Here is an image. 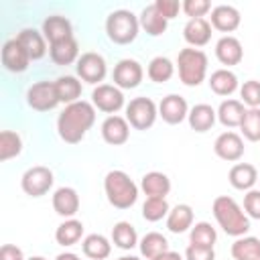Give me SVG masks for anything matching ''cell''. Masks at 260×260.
<instances>
[{
	"label": "cell",
	"mask_w": 260,
	"mask_h": 260,
	"mask_svg": "<svg viewBox=\"0 0 260 260\" xmlns=\"http://www.w3.org/2000/svg\"><path fill=\"white\" fill-rule=\"evenodd\" d=\"M95 122V106L79 100L75 104L65 106V110L57 118V132L63 142L67 144H77L83 140L87 130Z\"/></svg>",
	"instance_id": "cell-1"
},
{
	"label": "cell",
	"mask_w": 260,
	"mask_h": 260,
	"mask_svg": "<svg viewBox=\"0 0 260 260\" xmlns=\"http://www.w3.org/2000/svg\"><path fill=\"white\" fill-rule=\"evenodd\" d=\"M211 211H213V217L217 219L219 228L228 234V236H234V238H242L248 230H250V219L248 215L242 211V207L228 195H219L213 199V205H211Z\"/></svg>",
	"instance_id": "cell-2"
},
{
	"label": "cell",
	"mask_w": 260,
	"mask_h": 260,
	"mask_svg": "<svg viewBox=\"0 0 260 260\" xmlns=\"http://www.w3.org/2000/svg\"><path fill=\"white\" fill-rule=\"evenodd\" d=\"M104 191L110 205L116 209H128L138 199V187L124 171H110L104 179Z\"/></svg>",
	"instance_id": "cell-3"
},
{
	"label": "cell",
	"mask_w": 260,
	"mask_h": 260,
	"mask_svg": "<svg viewBox=\"0 0 260 260\" xmlns=\"http://www.w3.org/2000/svg\"><path fill=\"white\" fill-rule=\"evenodd\" d=\"M177 69H179V79L189 85L195 87L205 79L207 73V55L201 49H181L179 57H177Z\"/></svg>",
	"instance_id": "cell-4"
},
{
	"label": "cell",
	"mask_w": 260,
	"mask_h": 260,
	"mask_svg": "<svg viewBox=\"0 0 260 260\" xmlns=\"http://www.w3.org/2000/svg\"><path fill=\"white\" fill-rule=\"evenodd\" d=\"M138 28H140V22H138V16L130 10H114L110 12V16L106 18V32H108V39L116 45H128L132 43L136 37H138Z\"/></svg>",
	"instance_id": "cell-5"
},
{
	"label": "cell",
	"mask_w": 260,
	"mask_h": 260,
	"mask_svg": "<svg viewBox=\"0 0 260 260\" xmlns=\"http://www.w3.org/2000/svg\"><path fill=\"white\" fill-rule=\"evenodd\" d=\"M158 116V108L150 98H134L126 106V120L136 130H148Z\"/></svg>",
	"instance_id": "cell-6"
},
{
	"label": "cell",
	"mask_w": 260,
	"mask_h": 260,
	"mask_svg": "<svg viewBox=\"0 0 260 260\" xmlns=\"http://www.w3.org/2000/svg\"><path fill=\"white\" fill-rule=\"evenodd\" d=\"M53 181H55L53 171L49 167L37 165V167H30V169L24 171V175L20 179V187L30 197H43L53 187Z\"/></svg>",
	"instance_id": "cell-7"
},
{
	"label": "cell",
	"mask_w": 260,
	"mask_h": 260,
	"mask_svg": "<svg viewBox=\"0 0 260 260\" xmlns=\"http://www.w3.org/2000/svg\"><path fill=\"white\" fill-rule=\"evenodd\" d=\"M75 71L79 75L81 81L85 83H91V85H100V81H104L106 73H108V67H106V59L100 55V53H83L79 59H77V65H75Z\"/></svg>",
	"instance_id": "cell-8"
},
{
	"label": "cell",
	"mask_w": 260,
	"mask_h": 260,
	"mask_svg": "<svg viewBox=\"0 0 260 260\" xmlns=\"http://www.w3.org/2000/svg\"><path fill=\"white\" fill-rule=\"evenodd\" d=\"M26 104L37 112H49V110L57 108V104H61V102L57 98L55 81H37V83H32L26 91Z\"/></svg>",
	"instance_id": "cell-9"
},
{
	"label": "cell",
	"mask_w": 260,
	"mask_h": 260,
	"mask_svg": "<svg viewBox=\"0 0 260 260\" xmlns=\"http://www.w3.org/2000/svg\"><path fill=\"white\" fill-rule=\"evenodd\" d=\"M91 104H93L98 110H102V112L114 116L118 110L124 108V93H122V89L116 87V85L100 83V85L93 87V91H91Z\"/></svg>",
	"instance_id": "cell-10"
},
{
	"label": "cell",
	"mask_w": 260,
	"mask_h": 260,
	"mask_svg": "<svg viewBox=\"0 0 260 260\" xmlns=\"http://www.w3.org/2000/svg\"><path fill=\"white\" fill-rule=\"evenodd\" d=\"M114 85L120 87V89H134L140 85L142 77H144V71H142V65L136 61V59H122L116 63L114 67Z\"/></svg>",
	"instance_id": "cell-11"
},
{
	"label": "cell",
	"mask_w": 260,
	"mask_h": 260,
	"mask_svg": "<svg viewBox=\"0 0 260 260\" xmlns=\"http://www.w3.org/2000/svg\"><path fill=\"white\" fill-rule=\"evenodd\" d=\"M30 63V57L28 53L24 51V47L18 43V39H8L4 45H2V65L6 71L10 73H22L26 71Z\"/></svg>",
	"instance_id": "cell-12"
},
{
	"label": "cell",
	"mask_w": 260,
	"mask_h": 260,
	"mask_svg": "<svg viewBox=\"0 0 260 260\" xmlns=\"http://www.w3.org/2000/svg\"><path fill=\"white\" fill-rule=\"evenodd\" d=\"M213 152L228 162H236L244 156V140L240 134H236L232 130L221 132L213 142Z\"/></svg>",
	"instance_id": "cell-13"
},
{
	"label": "cell",
	"mask_w": 260,
	"mask_h": 260,
	"mask_svg": "<svg viewBox=\"0 0 260 260\" xmlns=\"http://www.w3.org/2000/svg\"><path fill=\"white\" fill-rule=\"evenodd\" d=\"M158 116L167 124H181L189 116V106H187L185 98H181L177 93H169L158 104Z\"/></svg>",
	"instance_id": "cell-14"
},
{
	"label": "cell",
	"mask_w": 260,
	"mask_h": 260,
	"mask_svg": "<svg viewBox=\"0 0 260 260\" xmlns=\"http://www.w3.org/2000/svg\"><path fill=\"white\" fill-rule=\"evenodd\" d=\"M41 32L43 37L49 41V45H55V43H61L65 39H71L73 37V26L71 22L61 16V14H51L43 20V26H41Z\"/></svg>",
	"instance_id": "cell-15"
},
{
	"label": "cell",
	"mask_w": 260,
	"mask_h": 260,
	"mask_svg": "<svg viewBox=\"0 0 260 260\" xmlns=\"http://www.w3.org/2000/svg\"><path fill=\"white\" fill-rule=\"evenodd\" d=\"M130 136V124L126 118L114 114V116H108L104 122H102V138L112 144V146H120L128 140Z\"/></svg>",
	"instance_id": "cell-16"
},
{
	"label": "cell",
	"mask_w": 260,
	"mask_h": 260,
	"mask_svg": "<svg viewBox=\"0 0 260 260\" xmlns=\"http://www.w3.org/2000/svg\"><path fill=\"white\" fill-rule=\"evenodd\" d=\"M53 209L61 217L71 219L79 211V195L73 187H59L53 193Z\"/></svg>",
	"instance_id": "cell-17"
},
{
	"label": "cell",
	"mask_w": 260,
	"mask_h": 260,
	"mask_svg": "<svg viewBox=\"0 0 260 260\" xmlns=\"http://www.w3.org/2000/svg\"><path fill=\"white\" fill-rule=\"evenodd\" d=\"M215 57L219 59L221 65H228V67L238 65V63L242 61V57H244L242 43H240L236 37H232V35L221 37V39L215 43Z\"/></svg>",
	"instance_id": "cell-18"
},
{
	"label": "cell",
	"mask_w": 260,
	"mask_h": 260,
	"mask_svg": "<svg viewBox=\"0 0 260 260\" xmlns=\"http://www.w3.org/2000/svg\"><path fill=\"white\" fill-rule=\"evenodd\" d=\"M18 43L24 47V51L28 53L30 61H39L47 55V39L43 37V32L35 30V28H22L18 35H16Z\"/></svg>",
	"instance_id": "cell-19"
},
{
	"label": "cell",
	"mask_w": 260,
	"mask_h": 260,
	"mask_svg": "<svg viewBox=\"0 0 260 260\" xmlns=\"http://www.w3.org/2000/svg\"><path fill=\"white\" fill-rule=\"evenodd\" d=\"M240 12L230 4H219L211 10V26L221 32H232L240 26Z\"/></svg>",
	"instance_id": "cell-20"
},
{
	"label": "cell",
	"mask_w": 260,
	"mask_h": 260,
	"mask_svg": "<svg viewBox=\"0 0 260 260\" xmlns=\"http://www.w3.org/2000/svg\"><path fill=\"white\" fill-rule=\"evenodd\" d=\"M183 37L193 49L203 47L211 39V22H207L205 18H189L183 28Z\"/></svg>",
	"instance_id": "cell-21"
},
{
	"label": "cell",
	"mask_w": 260,
	"mask_h": 260,
	"mask_svg": "<svg viewBox=\"0 0 260 260\" xmlns=\"http://www.w3.org/2000/svg\"><path fill=\"white\" fill-rule=\"evenodd\" d=\"M49 57L55 65H71L73 61H77L81 55H79V45L75 41V37L71 39H65L61 43H55L49 47Z\"/></svg>",
	"instance_id": "cell-22"
},
{
	"label": "cell",
	"mask_w": 260,
	"mask_h": 260,
	"mask_svg": "<svg viewBox=\"0 0 260 260\" xmlns=\"http://www.w3.org/2000/svg\"><path fill=\"white\" fill-rule=\"evenodd\" d=\"M230 183L234 189H240V191H250L256 181H258V171L254 165H248V162H238L230 169V175H228Z\"/></svg>",
	"instance_id": "cell-23"
},
{
	"label": "cell",
	"mask_w": 260,
	"mask_h": 260,
	"mask_svg": "<svg viewBox=\"0 0 260 260\" xmlns=\"http://www.w3.org/2000/svg\"><path fill=\"white\" fill-rule=\"evenodd\" d=\"M215 118H217V112L209 106V104H197L189 110V126L195 130V132H207L213 128L215 124Z\"/></svg>",
	"instance_id": "cell-24"
},
{
	"label": "cell",
	"mask_w": 260,
	"mask_h": 260,
	"mask_svg": "<svg viewBox=\"0 0 260 260\" xmlns=\"http://www.w3.org/2000/svg\"><path fill=\"white\" fill-rule=\"evenodd\" d=\"M140 189L146 197H167L171 191V179L160 171H150L142 177Z\"/></svg>",
	"instance_id": "cell-25"
},
{
	"label": "cell",
	"mask_w": 260,
	"mask_h": 260,
	"mask_svg": "<svg viewBox=\"0 0 260 260\" xmlns=\"http://www.w3.org/2000/svg\"><path fill=\"white\" fill-rule=\"evenodd\" d=\"M167 228L173 234H183L193 228V209L187 203L175 205L167 215Z\"/></svg>",
	"instance_id": "cell-26"
},
{
	"label": "cell",
	"mask_w": 260,
	"mask_h": 260,
	"mask_svg": "<svg viewBox=\"0 0 260 260\" xmlns=\"http://www.w3.org/2000/svg\"><path fill=\"white\" fill-rule=\"evenodd\" d=\"M138 22L146 30V35H150V37H160L169 26V20L154 8V4L142 8V12L138 16Z\"/></svg>",
	"instance_id": "cell-27"
},
{
	"label": "cell",
	"mask_w": 260,
	"mask_h": 260,
	"mask_svg": "<svg viewBox=\"0 0 260 260\" xmlns=\"http://www.w3.org/2000/svg\"><path fill=\"white\" fill-rule=\"evenodd\" d=\"M55 89H57V98L61 104L69 106V104H75L79 102V95H81V81L73 75H61L55 79Z\"/></svg>",
	"instance_id": "cell-28"
},
{
	"label": "cell",
	"mask_w": 260,
	"mask_h": 260,
	"mask_svg": "<svg viewBox=\"0 0 260 260\" xmlns=\"http://www.w3.org/2000/svg\"><path fill=\"white\" fill-rule=\"evenodd\" d=\"M246 114V108L240 100H223L217 108V120L225 128H236L242 124V118Z\"/></svg>",
	"instance_id": "cell-29"
},
{
	"label": "cell",
	"mask_w": 260,
	"mask_h": 260,
	"mask_svg": "<svg viewBox=\"0 0 260 260\" xmlns=\"http://www.w3.org/2000/svg\"><path fill=\"white\" fill-rule=\"evenodd\" d=\"M81 250H83V254H85L89 260H104V258L110 256L112 244H110V240H108L106 236H102V234H89V236L83 238Z\"/></svg>",
	"instance_id": "cell-30"
},
{
	"label": "cell",
	"mask_w": 260,
	"mask_h": 260,
	"mask_svg": "<svg viewBox=\"0 0 260 260\" xmlns=\"http://www.w3.org/2000/svg\"><path fill=\"white\" fill-rule=\"evenodd\" d=\"M209 87L217 95H232L238 89V77L230 69H217L209 77Z\"/></svg>",
	"instance_id": "cell-31"
},
{
	"label": "cell",
	"mask_w": 260,
	"mask_h": 260,
	"mask_svg": "<svg viewBox=\"0 0 260 260\" xmlns=\"http://www.w3.org/2000/svg\"><path fill=\"white\" fill-rule=\"evenodd\" d=\"M234 260H260V240L254 236H242L232 244Z\"/></svg>",
	"instance_id": "cell-32"
},
{
	"label": "cell",
	"mask_w": 260,
	"mask_h": 260,
	"mask_svg": "<svg viewBox=\"0 0 260 260\" xmlns=\"http://www.w3.org/2000/svg\"><path fill=\"white\" fill-rule=\"evenodd\" d=\"M81 236H83V223L79 219H75V217L65 219L55 230V240L61 246H73V244H77L81 240Z\"/></svg>",
	"instance_id": "cell-33"
},
{
	"label": "cell",
	"mask_w": 260,
	"mask_h": 260,
	"mask_svg": "<svg viewBox=\"0 0 260 260\" xmlns=\"http://www.w3.org/2000/svg\"><path fill=\"white\" fill-rule=\"evenodd\" d=\"M169 242L162 234L158 232H148L142 240H140V254L146 258V260H154L156 256L169 252Z\"/></svg>",
	"instance_id": "cell-34"
},
{
	"label": "cell",
	"mask_w": 260,
	"mask_h": 260,
	"mask_svg": "<svg viewBox=\"0 0 260 260\" xmlns=\"http://www.w3.org/2000/svg\"><path fill=\"white\" fill-rule=\"evenodd\" d=\"M112 242L122 250H132L138 244V234L130 221H118L112 228Z\"/></svg>",
	"instance_id": "cell-35"
},
{
	"label": "cell",
	"mask_w": 260,
	"mask_h": 260,
	"mask_svg": "<svg viewBox=\"0 0 260 260\" xmlns=\"http://www.w3.org/2000/svg\"><path fill=\"white\" fill-rule=\"evenodd\" d=\"M146 73H148L150 81H154V83H165V81H169V79L173 77L175 65H173L171 59H167V57L160 55V57H154V59L148 63Z\"/></svg>",
	"instance_id": "cell-36"
},
{
	"label": "cell",
	"mask_w": 260,
	"mask_h": 260,
	"mask_svg": "<svg viewBox=\"0 0 260 260\" xmlns=\"http://www.w3.org/2000/svg\"><path fill=\"white\" fill-rule=\"evenodd\" d=\"M22 150V138L12 132V130H2L0 132V160H10L18 156Z\"/></svg>",
	"instance_id": "cell-37"
},
{
	"label": "cell",
	"mask_w": 260,
	"mask_h": 260,
	"mask_svg": "<svg viewBox=\"0 0 260 260\" xmlns=\"http://www.w3.org/2000/svg\"><path fill=\"white\" fill-rule=\"evenodd\" d=\"M189 240H191V244H195V246H209V248H213V244H215V240H217V234H215V228H213L211 223L199 221V223H195V225L191 228Z\"/></svg>",
	"instance_id": "cell-38"
},
{
	"label": "cell",
	"mask_w": 260,
	"mask_h": 260,
	"mask_svg": "<svg viewBox=\"0 0 260 260\" xmlns=\"http://www.w3.org/2000/svg\"><path fill=\"white\" fill-rule=\"evenodd\" d=\"M169 203L165 197H146L144 205H142V217L146 221H158L165 215H169Z\"/></svg>",
	"instance_id": "cell-39"
},
{
	"label": "cell",
	"mask_w": 260,
	"mask_h": 260,
	"mask_svg": "<svg viewBox=\"0 0 260 260\" xmlns=\"http://www.w3.org/2000/svg\"><path fill=\"white\" fill-rule=\"evenodd\" d=\"M240 130L248 140H252V142L260 140V108L246 110V114L242 118V124H240Z\"/></svg>",
	"instance_id": "cell-40"
},
{
	"label": "cell",
	"mask_w": 260,
	"mask_h": 260,
	"mask_svg": "<svg viewBox=\"0 0 260 260\" xmlns=\"http://www.w3.org/2000/svg\"><path fill=\"white\" fill-rule=\"evenodd\" d=\"M240 95H242V104H246L250 108H258L260 106V81H256V79L244 81L240 87Z\"/></svg>",
	"instance_id": "cell-41"
},
{
	"label": "cell",
	"mask_w": 260,
	"mask_h": 260,
	"mask_svg": "<svg viewBox=\"0 0 260 260\" xmlns=\"http://www.w3.org/2000/svg\"><path fill=\"white\" fill-rule=\"evenodd\" d=\"M181 10L191 18H203L211 10V4L209 0H185L181 4Z\"/></svg>",
	"instance_id": "cell-42"
},
{
	"label": "cell",
	"mask_w": 260,
	"mask_h": 260,
	"mask_svg": "<svg viewBox=\"0 0 260 260\" xmlns=\"http://www.w3.org/2000/svg\"><path fill=\"white\" fill-rule=\"evenodd\" d=\"M244 209L248 217L260 219V191L258 189H250L244 195Z\"/></svg>",
	"instance_id": "cell-43"
},
{
	"label": "cell",
	"mask_w": 260,
	"mask_h": 260,
	"mask_svg": "<svg viewBox=\"0 0 260 260\" xmlns=\"http://www.w3.org/2000/svg\"><path fill=\"white\" fill-rule=\"evenodd\" d=\"M185 260H215V252L209 246L189 244L187 250H185Z\"/></svg>",
	"instance_id": "cell-44"
},
{
	"label": "cell",
	"mask_w": 260,
	"mask_h": 260,
	"mask_svg": "<svg viewBox=\"0 0 260 260\" xmlns=\"http://www.w3.org/2000/svg\"><path fill=\"white\" fill-rule=\"evenodd\" d=\"M154 8H156L167 20H171V18H175V16L179 14L181 4H179V0H156V2H154Z\"/></svg>",
	"instance_id": "cell-45"
},
{
	"label": "cell",
	"mask_w": 260,
	"mask_h": 260,
	"mask_svg": "<svg viewBox=\"0 0 260 260\" xmlns=\"http://www.w3.org/2000/svg\"><path fill=\"white\" fill-rule=\"evenodd\" d=\"M0 260H24V254L14 244H4L0 248Z\"/></svg>",
	"instance_id": "cell-46"
},
{
	"label": "cell",
	"mask_w": 260,
	"mask_h": 260,
	"mask_svg": "<svg viewBox=\"0 0 260 260\" xmlns=\"http://www.w3.org/2000/svg\"><path fill=\"white\" fill-rule=\"evenodd\" d=\"M154 260H183V258H181V254H179V252H173V250H169V252H165V254L156 256Z\"/></svg>",
	"instance_id": "cell-47"
},
{
	"label": "cell",
	"mask_w": 260,
	"mask_h": 260,
	"mask_svg": "<svg viewBox=\"0 0 260 260\" xmlns=\"http://www.w3.org/2000/svg\"><path fill=\"white\" fill-rule=\"evenodd\" d=\"M55 260H79V256L73 254V252H63V254H59Z\"/></svg>",
	"instance_id": "cell-48"
},
{
	"label": "cell",
	"mask_w": 260,
	"mask_h": 260,
	"mask_svg": "<svg viewBox=\"0 0 260 260\" xmlns=\"http://www.w3.org/2000/svg\"><path fill=\"white\" fill-rule=\"evenodd\" d=\"M118 260H140V258H136V256H120Z\"/></svg>",
	"instance_id": "cell-49"
},
{
	"label": "cell",
	"mask_w": 260,
	"mask_h": 260,
	"mask_svg": "<svg viewBox=\"0 0 260 260\" xmlns=\"http://www.w3.org/2000/svg\"><path fill=\"white\" fill-rule=\"evenodd\" d=\"M28 260H45L43 256H32V258H28Z\"/></svg>",
	"instance_id": "cell-50"
},
{
	"label": "cell",
	"mask_w": 260,
	"mask_h": 260,
	"mask_svg": "<svg viewBox=\"0 0 260 260\" xmlns=\"http://www.w3.org/2000/svg\"><path fill=\"white\" fill-rule=\"evenodd\" d=\"M258 181H260V179H258Z\"/></svg>",
	"instance_id": "cell-51"
}]
</instances>
